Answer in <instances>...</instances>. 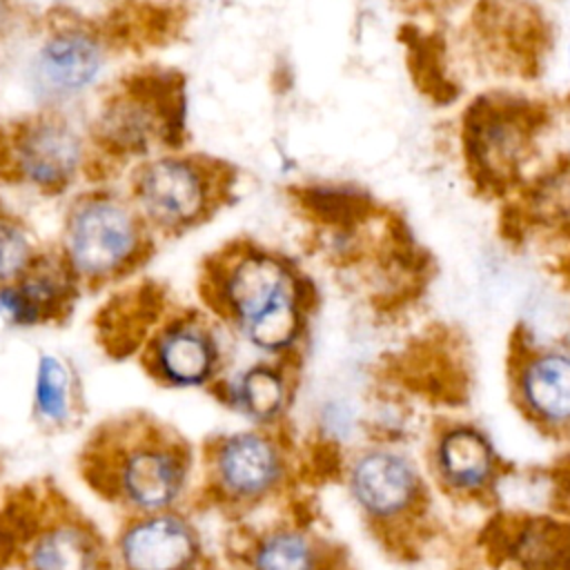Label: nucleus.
<instances>
[{"instance_id": "1", "label": "nucleus", "mask_w": 570, "mask_h": 570, "mask_svg": "<svg viewBox=\"0 0 570 570\" xmlns=\"http://www.w3.org/2000/svg\"><path fill=\"white\" fill-rule=\"evenodd\" d=\"M196 289L200 305L258 356L303 361L316 289L292 256L232 238L203 256Z\"/></svg>"}, {"instance_id": "2", "label": "nucleus", "mask_w": 570, "mask_h": 570, "mask_svg": "<svg viewBox=\"0 0 570 570\" xmlns=\"http://www.w3.org/2000/svg\"><path fill=\"white\" fill-rule=\"evenodd\" d=\"M78 476L120 517L191 508L198 450L169 421L131 410L91 428L78 450Z\"/></svg>"}, {"instance_id": "3", "label": "nucleus", "mask_w": 570, "mask_h": 570, "mask_svg": "<svg viewBox=\"0 0 570 570\" xmlns=\"http://www.w3.org/2000/svg\"><path fill=\"white\" fill-rule=\"evenodd\" d=\"M118 570L114 541L56 483L0 492V570Z\"/></svg>"}, {"instance_id": "4", "label": "nucleus", "mask_w": 570, "mask_h": 570, "mask_svg": "<svg viewBox=\"0 0 570 570\" xmlns=\"http://www.w3.org/2000/svg\"><path fill=\"white\" fill-rule=\"evenodd\" d=\"M296 472V448L287 425H247L212 434L198 450L191 510L218 512L229 523L252 521L261 510L285 501Z\"/></svg>"}, {"instance_id": "5", "label": "nucleus", "mask_w": 570, "mask_h": 570, "mask_svg": "<svg viewBox=\"0 0 570 570\" xmlns=\"http://www.w3.org/2000/svg\"><path fill=\"white\" fill-rule=\"evenodd\" d=\"M552 105L514 89H488L465 102L459 116V149L465 174L490 196L517 191L530 176Z\"/></svg>"}, {"instance_id": "6", "label": "nucleus", "mask_w": 570, "mask_h": 570, "mask_svg": "<svg viewBox=\"0 0 570 570\" xmlns=\"http://www.w3.org/2000/svg\"><path fill=\"white\" fill-rule=\"evenodd\" d=\"M156 245L158 238L127 194L89 189L67 205L56 247L82 292L91 294L138 276Z\"/></svg>"}, {"instance_id": "7", "label": "nucleus", "mask_w": 570, "mask_h": 570, "mask_svg": "<svg viewBox=\"0 0 570 570\" xmlns=\"http://www.w3.org/2000/svg\"><path fill=\"white\" fill-rule=\"evenodd\" d=\"M185 105V78L176 69H136L105 96L91 125V145L118 163L180 149Z\"/></svg>"}, {"instance_id": "8", "label": "nucleus", "mask_w": 570, "mask_h": 570, "mask_svg": "<svg viewBox=\"0 0 570 570\" xmlns=\"http://www.w3.org/2000/svg\"><path fill=\"white\" fill-rule=\"evenodd\" d=\"M236 169L203 154H165L140 160L127 196L154 236L180 238L207 225L234 196Z\"/></svg>"}, {"instance_id": "9", "label": "nucleus", "mask_w": 570, "mask_h": 570, "mask_svg": "<svg viewBox=\"0 0 570 570\" xmlns=\"http://www.w3.org/2000/svg\"><path fill=\"white\" fill-rule=\"evenodd\" d=\"M232 332L203 305L174 301L134 358L160 387L209 392L232 370Z\"/></svg>"}, {"instance_id": "10", "label": "nucleus", "mask_w": 570, "mask_h": 570, "mask_svg": "<svg viewBox=\"0 0 570 570\" xmlns=\"http://www.w3.org/2000/svg\"><path fill=\"white\" fill-rule=\"evenodd\" d=\"M89 171L80 134L56 111L0 125V183L60 196Z\"/></svg>"}, {"instance_id": "11", "label": "nucleus", "mask_w": 570, "mask_h": 570, "mask_svg": "<svg viewBox=\"0 0 570 570\" xmlns=\"http://www.w3.org/2000/svg\"><path fill=\"white\" fill-rule=\"evenodd\" d=\"M465 31L483 65L519 80L539 78L554 47V29L534 0H474Z\"/></svg>"}, {"instance_id": "12", "label": "nucleus", "mask_w": 570, "mask_h": 570, "mask_svg": "<svg viewBox=\"0 0 570 570\" xmlns=\"http://www.w3.org/2000/svg\"><path fill=\"white\" fill-rule=\"evenodd\" d=\"M191 508L120 517L114 534L118 570H214Z\"/></svg>"}, {"instance_id": "13", "label": "nucleus", "mask_w": 570, "mask_h": 570, "mask_svg": "<svg viewBox=\"0 0 570 570\" xmlns=\"http://www.w3.org/2000/svg\"><path fill=\"white\" fill-rule=\"evenodd\" d=\"M227 557L236 570H350L338 546L285 512L263 523H232Z\"/></svg>"}, {"instance_id": "14", "label": "nucleus", "mask_w": 570, "mask_h": 570, "mask_svg": "<svg viewBox=\"0 0 570 570\" xmlns=\"http://www.w3.org/2000/svg\"><path fill=\"white\" fill-rule=\"evenodd\" d=\"M109 40L102 29L80 18H58L29 67L33 91L47 102H60L87 91L105 69Z\"/></svg>"}, {"instance_id": "15", "label": "nucleus", "mask_w": 570, "mask_h": 570, "mask_svg": "<svg viewBox=\"0 0 570 570\" xmlns=\"http://www.w3.org/2000/svg\"><path fill=\"white\" fill-rule=\"evenodd\" d=\"M82 294L58 247H42L22 276L0 285V323L11 330L62 325Z\"/></svg>"}, {"instance_id": "16", "label": "nucleus", "mask_w": 570, "mask_h": 570, "mask_svg": "<svg viewBox=\"0 0 570 570\" xmlns=\"http://www.w3.org/2000/svg\"><path fill=\"white\" fill-rule=\"evenodd\" d=\"M298 370L301 361L258 356L249 365L232 367L209 394L247 425L283 428L296 399Z\"/></svg>"}, {"instance_id": "17", "label": "nucleus", "mask_w": 570, "mask_h": 570, "mask_svg": "<svg viewBox=\"0 0 570 570\" xmlns=\"http://www.w3.org/2000/svg\"><path fill=\"white\" fill-rule=\"evenodd\" d=\"M352 501L372 523H390L405 514L419 494L412 461L385 448L363 450L345 472Z\"/></svg>"}, {"instance_id": "18", "label": "nucleus", "mask_w": 570, "mask_h": 570, "mask_svg": "<svg viewBox=\"0 0 570 570\" xmlns=\"http://www.w3.org/2000/svg\"><path fill=\"white\" fill-rule=\"evenodd\" d=\"M171 303L174 298L160 283L151 278L127 281L114 287L109 298L96 309V341L111 358L136 356Z\"/></svg>"}, {"instance_id": "19", "label": "nucleus", "mask_w": 570, "mask_h": 570, "mask_svg": "<svg viewBox=\"0 0 570 570\" xmlns=\"http://www.w3.org/2000/svg\"><path fill=\"white\" fill-rule=\"evenodd\" d=\"M29 414L33 425L47 436L71 432L82 423L87 414L85 385L67 354L56 350H42L38 354Z\"/></svg>"}, {"instance_id": "20", "label": "nucleus", "mask_w": 570, "mask_h": 570, "mask_svg": "<svg viewBox=\"0 0 570 570\" xmlns=\"http://www.w3.org/2000/svg\"><path fill=\"white\" fill-rule=\"evenodd\" d=\"M399 40L405 49L407 73L416 91L439 107L456 102L461 85L450 67V51L443 33L416 22H405L399 31Z\"/></svg>"}, {"instance_id": "21", "label": "nucleus", "mask_w": 570, "mask_h": 570, "mask_svg": "<svg viewBox=\"0 0 570 570\" xmlns=\"http://www.w3.org/2000/svg\"><path fill=\"white\" fill-rule=\"evenodd\" d=\"M521 401L546 423L570 421V354L543 352L532 356L519 376Z\"/></svg>"}, {"instance_id": "22", "label": "nucleus", "mask_w": 570, "mask_h": 570, "mask_svg": "<svg viewBox=\"0 0 570 570\" xmlns=\"http://www.w3.org/2000/svg\"><path fill=\"white\" fill-rule=\"evenodd\" d=\"M436 465L441 476L452 488L463 492L481 490L492 479V448L479 432L456 428L441 436L436 448Z\"/></svg>"}, {"instance_id": "23", "label": "nucleus", "mask_w": 570, "mask_h": 570, "mask_svg": "<svg viewBox=\"0 0 570 570\" xmlns=\"http://www.w3.org/2000/svg\"><path fill=\"white\" fill-rule=\"evenodd\" d=\"M298 207L318 225L350 232L372 216L376 203L352 185H305L292 189Z\"/></svg>"}, {"instance_id": "24", "label": "nucleus", "mask_w": 570, "mask_h": 570, "mask_svg": "<svg viewBox=\"0 0 570 570\" xmlns=\"http://www.w3.org/2000/svg\"><path fill=\"white\" fill-rule=\"evenodd\" d=\"M521 207L532 220L570 229V156L554 158L519 189Z\"/></svg>"}, {"instance_id": "25", "label": "nucleus", "mask_w": 570, "mask_h": 570, "mask_svg": "<svg viewBox=\"0 0 570 570\" xmlns=\"http://www.w3.org/2000/svg\"><path fill=\"white\" fill-rule=\"evenodd\" d=\"M40 252L42 247L27 220L0 205V285L22 276Z\"/></svg>"}, {"instance_id": "26", "label": "nucleus", "mask_w": 570, "mask_h": 570, "mask_svg": "<svg viewBox=\"0 0 570 570\" xmlns=\"http://www.w3.org/2000/svg\"><path fill=\"white\" fill-rule=\"evenodd\" d=\"M403 9L419 16H441L456 9L463 0H396Z\"/></svg>"}, {"instance_id": "27", "label": "nucleus", "mask_w": 570, "mask_h": 570, "mask_svg": "<svg viewBox=\"0 0 570 570\" xmlns=\"http://www.w3.org/2000/svg\"><path fill=\"white\" fill-rule=\"evenodd\" d=\"M9 20H11V4L9 0H0V33L7 29Z\"/></svg>"}, {"instance_id": "28", "label": "nucleus", "mask_w": 570, "mask_h": 570, "mask_svg": "<svg viewBox=\"0 0 570 570\" xmlns=\"http://www.w3.org/2000/svg\"><path fill=\"white\" fill-rule=\"evenodd\" d=\"M561 107L568 111V116H570V94L563 98V102H561Z\"/></svg>"}, {"instance_id": "29", "label": "nucleus", "mask_w": 570, "mask_h": 570, "mask_svg": "<svg viewBox=\"0 0 570 570\" xmlns=\"http://www.w3.org/2000/svg\"><path fill=\"white\" fill-rule=\"evenodd\" d=\"M214 570H220V568H218V566H216V568H214ZM227 570H236V568H234V566H229V568H227Z\"/></svg>"}, {"instance_id": "30", "label": "nucleus", "mask_w": 570, "mask_h": 570, "mask_svg": "<svg viewBox=\"0 0 570 570\" xmlns=\"http://www.w3.org/2000/svg\"><path fill=\"white\" fill-rule=\"evenodd\" d=\"M568 67H570V47H568Z\"/></svg>"}]
</instances>
